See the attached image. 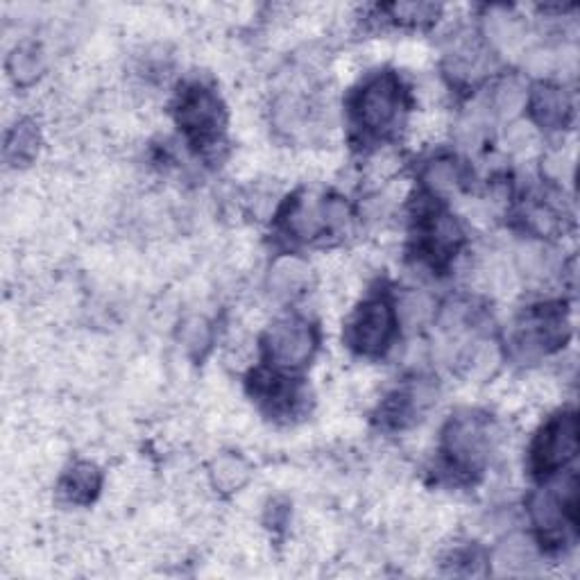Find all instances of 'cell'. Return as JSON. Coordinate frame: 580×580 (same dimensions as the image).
I'll list each match as a JSON object with an SVG mask.
<instances>
[{
    "label": "cell",
    "instance_id": "cell-1",
    "mask_svg": "<svg viewBox=\"0 0 580 580\" xmlns=\"http://www.w3.org/2000/svg\"><path fill=\"white\" fill-rule=\"evenodd\" d=\"M497 431L485 415L463 413L449 422L445 431V449L460 469H479L490 458Z\"/></svg>",
    "mask_w": 580,
    "mask_h": 580
},
{
    "label": "cell",
    "instance_id": "cell-2",
    "mask_svg": "<svg viewBox=\"0 0 580 580\" xmlns=\"http://www.w3.org/2000/svg\"><path fill=\"white\" fill-rule=\"evenodd\" d=\"M404 107L402 84L395 75L383 73L372 78L358 93L356 116L368 132H386Z\"/></svg>",
    "mask_w": 580,
    "mask_h": 580
},
{
    "label": "cell",
    "instance_id": "cell-3",
    "mask_svg": "<svg viewBox=\"0 0 580 580\" xmlns=\"http://www.w3.org/2000/svg\"><path fill=\"white\" fill-rule=\"evenodd\" d=\"M578 454V417L562 413L544 426L533 442L531 463L537 474H551Z\"/></svg>",
    "mask_w": 580,
    "mask_h": 580
},
{
    "label": "cell",
    "instance_id": "cell-4",
    "mask_svg": "<svg viewBox=\"0 0 580 580\" xmlns=\"http://www.w3.org/2000/svg\"><path fill=\"white\" fill-rule=\"evenodd\" d=\"M177 121L193 141L209 143L216 139L225 125L223 102L211 89L195 84L179 98Z\"/></svg>",
    "mask_w": 580,
    "mask_h": 580
},
{
    "label": "cell",
    "instance_id": "cell-5",
    "mask_svg": "<svg viewBox=\"0 0 580 580\" xmlns=\"http://www.w3.org/2000/svg\"><path fill=\"white\" fill-rule=\"evenodd\" d=\"M395 320L397 315L390 309L388 302L383 300H372L368 304H363L361 309L356 311V315L349 322V345H352L356 352L377 356L383 349L390 345L392 334H395Z\"/></svg>",
    "mask_w": 580,
    "mask_h": 580
},
{
    "label": "cell",
    "instance_id": "cell-6",
    "mask_svg": "<svg viewBox=\"0 0 580 580\" xmlns=\"http://www.w3.org/2000/svg\"><path fill=\"white\" fill-rule=\"evenodd\" d=\"M567 338V320L558 306H540L517 324L515 347L524 356L551 352Z\"/></svg>",
    "mask_w": 580,
    "mask_h": 580
},
{
    "label": "cell",
    "instance_id": "cell-7",
    "mask_svg": "<svg viewBox=\"0 0 580 580\" xmlns=\"http://www.w3.org/2000/svg\"><path fill=\"white\" fill-rule=\"evenodd\" d=\"M266 347L281 368H300L313 356L315 334L302 320H281L268 331Z\"/></svg>",
    "mask_w": 580,
    "mask_h": 580
},
{
    "label": "cell",
    "instance_id": "cell-8",
    "mask_svg": "<svg viewBox=\"0 0 580 580\" xmlns=\"http://www.w3.org/2000/svg\"><path fill=\"white\" fill-rule=\"evenodd\" d=\"M578 485L576 476H571L560 488L537 492L531 501L533 522L542 528L544 533H558L567 524H576V506H578Z\"/></svg>",
    "mask_w": 580,
    "mask_h": 580
},
{
    "label": "cell",
    "instance_id": "cell-9",
    "mask_svg": "<svg viewBox=\"0 0 580 580\" xmlns=\"http://www.w3.org/2000/svg\"><path fill=\"white\" fill-rule=\"evenodd\" d=\"M526 105L531 107L533 121L544 130H562L571 118L569 93L556 84H540Z\"/></svg>",
    "mask_w": 580,
    "mask_h": 580
},
{
    "label": "cell",
    "instance_id": "cell-10",
    "mask_svg": "<svg viewBox=\"0 0 580 580\" xmlns=\"http://www.w3.org/2000/svg\"><path fill=\"white\" fill-rule=\"evenodd\" d=\"M311 279V270L302 259L297 257H281L272 263L268 275V288L275 297H295L300 295Z\"/></svg>",
    "mask_w": 580,
    "mask_h": 580
},
{
    "label": "cell",
    "instance_id": "cell-11",
    "mask_svg": "<svg viewBox=\"0 0 580 580\" xmlns=\"http://www.w3.org/2000/svg\"><path fill=\"white\" fill-rule=\"evenodd\" d=\"M537 560V551L533 547V542L524 535H510L508 540H503L497 551H494V571L501 576H515V574H526L531 571Z\"/></svg>",
    "mask_w": 580,
    "mask_h": 580
},
{
    "label": "cell",
    "instance_id": "cell-12",
    "mask_svg": "<svg viewBox=\"0 0 580 580\" xmlns=\"http://www.w3.org/2000/svg\"><path fill=\"white\" fill-rule=\"evenodd\" d=\"M44 68H46L44 50L37 44H21L19 48L12 50L10 57H7V73H10L16 87H30V84L41 78Z\"/></svg>",
    "mask_w": 580,
    "mask_h": 580
},
{
    "label": "cell",
    "instance_id": "cell-13",
    "mask_svg": "<svg viewBox=\"0 0 580 580\" xmlns=\"http://www.w3.org/2000/svg\"><path fill=\"white\" fill-rule=\"evenodd\" d=\"M100 490L98 469L89 463L75 465L71 472L64 476L62 494L73 503H89Z\"/></svg>",
    "mask_w": 580,
    "mask_h": 580
},
{
    "label": "cell",
    "instance_id": "cell-14",
    "mask_svg": "<svg viewBox=\"0 0 580 580\" xmlns=\"http://www.w3.org/2000/svg\"><path fill=\"white\" fill-rule=\"evenodd\" d=\"M209 474L213 488H218L220 492H236L250 479V467L241 456L225 454L213 460Z\"/></svg>",
    "mask_w": 580,
    "mask_h": 580
},
{
    "label": "cell",
    "instance_id": "cell-15",
    "mask_svg": "<svg viewBox=\"0 0 580 580\" xmlns=\"http://www.w3.org/2000/svg\"><path fill=\"white\" fill-rule=\"evenodd\" d=\"M37 150H39L37 127H34V123L30 121H21L10 132V136H7V143H5L7 161L14 166L30 164V161L37 157Z\"/></svg>",
    "mask_w": 580,
    "mask_h": 580
},
{
    "label": "cell",
    "instance_id": "cell-16",
    "mask_svg": "<svg viewBox=\"0 0 580 580\" xmlns=\"http://www.w3.org/2000/svg\"><path fill=\"white\" fill-rule=\"evenodd\" d=\"M485 32H488V39L497 48H517L522 46L524 41V28L519 23L517 16H510L503 10H494L488 19H485Z\"/></svg>",
    "mask_w": 580,
    "mask_h": 580
},
{
    "label": "cell",
    "instance_id": "cell-17",
    "mask_svg": "<svg viewBox=\"0 0 580 580\" xmlns=\"http://www.w3.org/2000/svg\"><path fill=\"white\" fill-rule=\"evenodd\" d=\"M501 363L499 347L490 340H479L465 352V374L474 381H485L497 372Z\"/></svg>",
    "mask_w": 580,
    "mask_h": 580
},
{
    "label": "cell",
    "instance_id": "cell-18",
    "mask_svg": "<svg viewBox=\"0 0 580 580\" xmlns=\"http://www.w3.org/2000/svg\"><path fill=\"white\" fill-rule=\"evenodd\" d=\"M435 304L433 297L422 293V290H408L399 297L397 304V318L402 320L406 329H420L433 318Z\"/></svg>",
    "mask_w": 580,
    "mask_h": 580
},
{
    "label": "cell",
    "instance_id": "cell-19",
    "mask_svg": "<svg viewBox=\"0 0 580 580\" xmlns=\"http://www.w3.org/2000/svg\"><path fill=\"white\" fill-rule=\"evenodd\" d=\"M306 118V105L300 96L295 93H284L275 100V107H272V121L275 127L284 134H295L302 130Z\"/></svg>",
    "mask_w": 580,
    "mask_h": 580
},
{
    "label": "cell",
    "instance_id": "cell-20",
    "mask_svg": "<svg viewBox=\"0 0 580 580\" xmlns=\"http://www.w3.org/2000/svg\"><path fill=\"white\" fill-rule=\"evenodd\" d=\"M528 96L524 84L517 78H506L494 87L492 109L503 118H513L526 107Z\"/></svg>",
    "mask_w": 580,
    "mask_h": 580
},
{
    "label": "cell",
    "instance_id": "cell-21",
    "mask_svg": "<svg viewBox=\"0 0 580 580\" xmlns=\"http://www.w3.org/2000/svg\"><path fill=\"white\" fill-rule=\"evenodd\" d=\"M424 182L438 195L456 193L460 186V170L451 159H435L424 168Z\"/></svg>",
    "mask_w": 580,
    "mask_h": 580
},
{
    "label": "cell",
    "instance_id": "cell-22",
    "mask_svg": "<svg viewBox=\"0 0 580 580\" xmlns=\"http://www.w3.org/2000/svg\"><path fill=\"white\" fill-rule=\"evenodd\" d=\"M211 324L202 315H189L179 327V343L191 356H202L211 345Z\"/></svg>",
    "mask_w": 580,
    "mask_h": 580
},
{
    "label": "cell",
    "instance_id": "cell-23",
    "mask_svg": "<svg viewBox=\"0 0 580 580\" xmlns=\"http://www.w3.org/2000/svg\"><path fill=\"white\" fill-rule=\"evenodd\" d=\"M392 19H402V21H411V23H422L433 19L438 14V7L429 5V3H397L390 7Z\"/></svg>",
    "mask_w": 580,
    "mask_h": 580
},
{
    "label": "cell",
    "instance_id": "cell-24",
    "mask_svg": "<svg viewBox=\"0 0 580 580\" xmlns=\"http://www.w3.org/2000/svg\"><path fill=\"white\" fill-rule=\"evenodd\" d=\"M535 143H537V132H535V127H533V125L519 123V125L513 127V130L508 132V145H510V148H513L515 152H526V150H531Z\"/></svg>",
    "mask_w": 580,
    "mask_h": 580
}]
</instances>
